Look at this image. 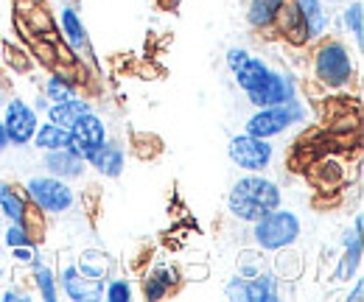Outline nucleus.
I'll return each instance as SVG.
<instances>
[{
  "mask_svg": "<svg viewBox=\"0 0 364 302\" xmlns=\"http://www.w3.org/2000/svg\"><path fill=\"white\" fill-rule=\"evenodd\" d=\"M252 53L247 50V48H238V45H232V48H228V53H225V62H228V70L230 73H235L247 59H250Z\"/></svg>",
  "mask_w": 364,
  "mask_h": 302,
  "instance_id": "39",
  "label": "nucleus"
},
{
  "mask_svg": "<svg viewBox=\"0 0 364 302\" xmlns=\"http://www.w3.org/2000/svg\"><path fill=\"white\" fill-rule=\"evenodd\" d=\"M297 6H300V14H303L309 40L317 43L322 37H328V31H331V11L325 9V3L322 0H297Z\"/></svg>",
  "mask_w": 364,
  "mask_h": 302,
  "instance_id": "18",
  "label": "nucleus"
},
{
  "mask_svg": "<svg viewBox=\"0 0 364 302\" xmlns=\"http://www.w3.org/2000/svg\"><path fill=\"white\" fill-rule=\"evenodd\" d=\"M269 62L267 59H261V56H250L235 73H232V79H235V85L241 87L244 92H250V90H255V87H261L267 82V76H269Z\"/></svg>",
  "mask_w": 364,
  "mask_h": 302,
  "instance_id": "21",
  "label": "nucleus"
},
{
  "mask_svg": "<svg viewBox=\"0 0 364 302\" xmlns=\"http://www.w3.org/2000/svg\"><path fill=\"white\" fill-rule=\"evenodd\" d=\"M154 3H157L163 11H174V9L180 6V0H154Z\"/></svg>",
  "mask_w": 364,
  "mask_h": 302,
  "instance_id": "44",
  "label": "nucleus"
},
{
  "mask_svg": "<svg viewBox=\"0 0 364 302\" xmlns=\"http://www.w3.org/2000/svg\"><path fill=\"white\" fill-rule=\"evenodd\" d=\"M31 107H34L37 112H46L48 107H50V101H48L43 92H37V95H34V104H31Z\"/></svg>",
  "mask_w": 364,
  "mask_h": 302,
  "instance_id": "43",
  "label": "nucleus"
},
{
  "mask_svg": "<svg viewBox=\"0 0 364 302\" xmlns=\"http://www.w3.org/2000/svg\"><path fill=\"white\" fill-rule=\"evenodd\" d=\"M104 140H107V124H104L101 115H95L90 109V112H85V115L70 126V143H68V149L87 160Z\"/></svg>",
  "mask_w": 364,
  "mask_h": 302,
  "instance_id": "9",
  "label": "nucleus"
},
{
  "mask_svg": "<svg viewBox=\"0 0 364 302\" xmlns=\"http://www.w3.org/2000/svg\"><path fill=\"white\" fill-rule=\"evenodd\" d=\"M3 104H6V90H3V85H0V109H3Z\"/></svg>",
  "mask_w": 364,
  "mask_h": 302,
  "instance_id": "46",
  "label": "nucleus"
},
{
  "mask_svg": "<svg viewBox=\"0 0 364 302\" xmlns=\"http://www.w3.org/2000/svg\"><path fill=\"white\" fill-rule=\"evenodd\" d=\"M92 104L87 98H82V95H73L70 101H65V104H50L46 109V118L48 121H53V124H59V126H65V129H70L85 112H90Z\"/></svg>",
  "mask_w": 364,
  "mask_h": 302,
  "instance_id": "19",
  "label": "nucleus"
},
{
  "mask_svg": "<svg viewBox=\"0 0 364 302\" xmlns=\"http://www.w3.org/2000/svg\"><path fill=\"white\" fill-rule=\"evenodd\" d=\"M135 286L127 277H107L104 283V300L107 302H132Z\"/></svg>",
  "mask_w": 364,
  "mask_h": 302,
  "instance_id": "33",
  "label": "nucleus"
},
{
  "mask_svg": "<svg viewBox=\"0 0 364 302\" xmlns=\"http://www.w3.org/2000/svg\"><path fill=\"white\" fill-rule=\"evenodd\" d=\"M129 149H132V154L137 160H154L163 151V140L157 134H151V131H135Z\"/></svg>",
  "mask_w": 364,
  "mask_h": 302,
  "instance_id": "28",
  "label": "nucleus"
},
{
  "mask_svg": "<svg viewBox=\"0 0 364 302\" xmlns=\"http://www.w3.org/2000/svg\"><path fill=\"white\" fill-rule=\"evenodd\" d=\"M14 266H34L40 263V244H26V247H14L9 249Z\"/></svg>",
  "mask_w": 364,
  "mask_h": 302,
  "instance_id": "38",
  "label": "nucleus"
},
{
  "mask_svg": "<svg viewBox=\"0 0 364 302\" xmlns=\"http://www.w3.org/2000/svg\"><path fill=\"white\" fill-rule=\"evenodd\" d=\"M3 126H6V134H9V146L14 149H26L31 146L34 134H37V126H40V112L23 101V98H6L3 104V115H0Z\"/></svg>",
  "mask_w": 364,
  "mask_h": 302,
  "instance_id": "7",
  "label": "nucleus"
},
{
  "mask_svg": "<svg viewBox=\"0 0 364 302\" xmlns=\"http://www.w3.org/2000/svg\"><path fill=\"white\" fill-rule=\"evenodd\" d=\"M180 271H182V283L191 280V277H199V280L208 277V266H188V269H180Z\"/></svg>",
  "mask_w": 364,
  "mask_h": 302,
  "instance_id": "40",
  "label": "nucleus"
},
{
  "mask_svg": "<svg viewBox=\"0 0 364 302\" xmlns=\"http://www.w3.org/2000/svg\"><path fill=\"white\" fill-rule=\"evenodd\" d=\"M311 73H314V82L325 87L328 92L345 90L356 79V59L339 37H322L311 53Z\"/></svg>",
  "mask_w": 364,
  "mask_h": 302,
  "instance_id": "2",
  "label": "nucleus"
},
{
  "mask_svg": "<svg viewBox=\"0 0 364 302\" xmlns=\"http://www.w3.org/2000/svg\"><path fill=\"white\" fill-rule=\"evenodd\" d=\"M342 23H345V31L353 37L356 48H362V43H364V6H362V0H345Z\"/></svg>",
  "mask_w": 364,
  "mask_h": 302,
  "instance_id": "27",
  "label": "nucleus"
},
{
  "mask_svg": "<svg viewBox=\"0 0 364 302\" xmlns=\"http://www.w3.org/2000/svg\"><path fill=\"white\" fill-rule=\"evenodd\" d=\"M294 98H297V82L289 70H280V68H272L264 85L247 92V101L255 109L277 107V104H286V101H294Z\"/></svg>",
  "mask_w": 364,
  "mask_h": 302,
  "instance_id": "8",
  "label": "nucleus"
},
{
  "mask_svg": "<svg viewBox=\"0 0 364 302\" xmlns=\"http://www.w3.org/2000/svg\"><path fill=\"white\" fill-rule=\"evenodd\" d=\"M26 207H28L26 193L17 185L0 179V216L6 218V221H20L23 213H26Z\"/></svg>",
  "mask_w": 364,
  "mask_h": 302,
  "instance_id": "22",
  "label": "nucleus"
},
{
  "mask_svg": "<svg viewBox=\"0 0 364 302\" xmlns=\"http://www.w3.org/2000/svg\"><path fill=\"white\" fill-rule=\"evenodd\" d=\"M267 269L272 271L280 283H294V280H300V274L306 271V258H303V252L297 249V244H294V247H283V249L272 252V263H269Z\"/></svg>",
  "mask_w": 364,
  "mask_h": 302,
  "instance_id": "15",
  "label": "nucleus"
},
{
  "mask_svg": "<svg viewBox=\"0 0 364 302\" xmlns=\"http://www.w3.org/2000/svg\"><path fill=\"white\" fill-rule=\"evenodd\" d=\"M59 291L70 302H98L104 300V283L101 280H90L85 277L76 263H65L59 271Z\"/></svg>",
  "mask_w": 364,
  "mask_h": 302,
  "instance_id": "10",
  "label": "nucleus"
},
{
  "mask_svg": "<svg viewBox=\"0 0 364 302\" xmlns=\"http://www.w3.org/2000/svg\"><path fill=\"white\" fill-rule=\"evenodd\" d=\"M140 297L149 302H160V300H166V297H171V291H168L151 271H146L143 280H140Z\"/></svg>",
  "mask_w": 364,
  "mask_h": 302,
  "instance_id": "36",
  "label": "nucleus"
},
{
  "mask_svg": "<svg viewBox=\"0 0 364 302\" xmlns=\"http://www.w3.org/2000/svg\"><path fill=\"white\" fill-rule=\"evenodd\" d=\"M43 166L50 176H59L65 182H73V179H85L87 173V160L79 157L76 151H70L68 146L65 149H50L43 151Z\"/></svg>",
  "mask_w": 364,
  "mask_h": 302,
  "instance_id": "11",
  "label": "nucleus"
},
{
  "mask_svg": "<svg viewBox=\"0 0 364 302\" xmlns=\"http://www.w3.org/2000/svg\"><path fill=\"white\" fill-rule=\"evenodd\" d=\"M252 244L261 252H277L283 247H294L303 235V221L294 210L274 207L272 213L252 221Z\"/></svg>",
  "mask_w": 364,
  "mask_h": 302,
  "instance_id": "4",
  "label": "nucleus"
},
{
  "mask_svg": "<svg viewBox=\"0 0 364 302\" xmlns=\"http://www.w3.org/2000/svg\"><path fill=\"white\" fill-rule=\"evenodd\" d=\"M87 166L98 176H104V179H118L124 173V168H127V149L121 143H115V140L107 137L90 157H87Z\"/></svg>",
  "mask_w": 364,
  "mask_h": 302,
  "instance_id": "12",
  "label": "nucleus"
},
{
  "mask_svg": "<svg viewBox=\"0 0 364 302\" xmlns=\"http://www.w3.org/2000/svg\"><path fill=\"white\" fill-rule=\"evenodd\" d=\"M283 205L280 185L264 173H244L230 185L228 213L244 224H252Z\"/></svg>",
  "mask_w": 364,
  "mask_h": 302,
  "instance_id": "1",
  "label": "nucleus"
},
{
  "mask_svg": "<svg viewBox=\"0 0 364 302\" xmlns=\"http://www.w3.org/2000/svg\"><path fill=\"white\" fill-rule=\"evenodd\" d=\"M362 255H364L362 238H353V241L342 244V255L336 260V269H333V274H331V283L345 286V283L356 280V274H359V269H362Z\"/></svg>",
  "mask_w": 364,
  "mask_h": 302,
  "instance_id": "17",
  "label": "nucleus"
},
{
  "mask_svg": "<svg viewBox=\"0 0 364 302\" xmlns=\"http://www.w3.org/2000/svg\"><path fill=\"white\" fill-rule=\"evenodd\" d=\"M283 0H250L247 6V23L255 31H269L274 20V11L280 9Z\"/></svg>",
  "mask_w": 364,
  "mask_h": 302,
  "instance_id": "26",
  "label": "nucleus"
},
{
  "mask_svg": "<svg viewBox=\"0 0 364 302\" xmlns=\"http://www.w3.org/2000/svg\"><path fill=\"white\" fill-rule=\"evenodd\" d=\"M311 109L306 101H286V104H277V107H264V109H255L247 124H244V131L252 134V137H264V140H272V137H280L294 126H303L309 121Z\"/></svg>",
  "mask_w": 364,
  "mask_h": 302,
  "instance_id": "3",
  "label": "nucleus"
},
{
  "mask_svg": "<svg viewBox=\"0 0 364 302\" xmlns=\"http://www.w3.org/2000/svg\"><path fill=\"white\" fill-rule=\"evenodd\" d=\"M151 274H154L171 294L182 286V271L177 263H157V266H151Z\"/></svg>",
  "mask_w": 364,
  "mask_h": 302,
  "instance_id": "34",
  "label": "nucleus"
},
{
  "mask_svg": "<svg viewBox=\"0 0 364 302\" xmlns=\"http://www.w3.org/2000/svg\"><path fill=\"white\" fill-rule=\"evenodd\" d=\"M59 31H62V43L68 45L76 56L87 53L90 50V37H87V28L82 23V14L76 11L73 3H65L59 9Z\"/></svg>",
  "mask_w": 364,
  "mask_h": 302,
  "instance_id": "13",
  "label": "nucleus"
},
{
  "mask_svg": "<svg viewBox=\"0 0 364 302\" xmlns=\"http://www.w3.org/2000/svg\"><path fill=\"white\" fill-rule=\"evenodd\" d=\"M228 157L241 171L264 173L267 168H272L274 146L264 137H252V134L241 131V134H232L228 140Z\"/></svg>",
  "mask_w": 364,
  "mask_h": 302,
  "instance_id": "6",
  "label": "nucleus"
},
{
  "mask_svg": "<svg viewBox=\"0 0 364 302\" xmlns=\"http://www.w3.org/2000/svg\"><path fill=\"white\" fill-rule=\"evenodd\" d=\"M31 56L26 53V50H20V48H14L11 43H0V65L6 68H11L14 73H26L28 68H31Z\"/></svg>",
  "mask_w": 364,
  "mask_h": 302,
  "instance_id": "32",
  "label": "nucleus"
},
{
  "mask_svg": "<svg viewBox=\"0 0 364 302\" xmlns=\"http://www.w3.org/2000/svg\"><path fill=\"white\" fill-rule=\"evenodd\" d=\"M70 143V129H65V126H59V124H53V121H40V126H37V134H34V140H31V146L34 149H40V151H50V149H65Z\"/></svg>",
  "mask_w": 364,
  "mask_h": 302,
  "instance_id": "24",
  "label": "nucleus"
},
{
  "mask_svg": "<svg viewBox=\"0 0 364 302\" xmlns=\"http://www.w3.org/2000/svg\"><path fill=\"white\" fill-rule=\"evenodd\" d=\"M280 280L274 277L269 269L244 277V302H277L280 300Z\"/></svg>",
  "mask_w": 364,
  "mask_h": 302,
  "instance_id": "16",
  "label": "nucleus"
},
{
  "mask_svg": "<svg viewBox=\"0 0 364 302\" xmlns=\"http://www.w3.org/2000/svg\"><path fill=\"white\" fill-rule=\"evenodd\" d=\"M76 269H79L85 277H90V280L107 283V277L112 274V258H109L104 249H85V252H79V258H76Z\"/></svg>",
  "mask_w": 364,
  "mask_h": 302,
  "instance_id": "20",
  "label": "nucleus"
},
{
  "mask_svg": "<svg viewBox=\"0 0 364 302\" xmlns=\"http://www.w3.org/2000/svg\"><path fill=\"white\" fill-rule=\"evenodd\" d=\"M23 193L46 216H62V213H70L76 207V190L70 188V182L50 176V173L48 176H28L23 185Z\"/></svg>",
  "mask_w": 364,
  "mask_h": 302,
  "instance_id": "5",
  "label": "nucleus"
},
{
  "mask_svg": "<svg viewBox=\"0 0 364 302\" xmlns=\"http://www.w3.org/2000/svg\"><path fill=\"white\" fill-rule=\"evenodd\" d=\"M362 294H364V280H356L353 291L348 294V302H362Z\"/></svg>",
  "mask_w": 364,
  "mask_h": 302,
  "instance_id": "42",
  "label": "nucleus"
},
{
  "mask_svg": "<svg viewBox=\"0 0 364 302\" xmlns=\"http://www.w3.org/2000/svg\"><path fill=\"white\" fill-rule=\"evenodd\" d=\"M9 149V134H6V126H3V121H0V154Z\"/></svg>",
  "mask_w": 364,
  "mask_h": 302,
  "instance_id": "45",
  "label": "nucleus"
},
{
  "mask_svg": "<svg viewBox=\"0 0 364 302\" xmlns=\"http://www.w3.org/2000/svg\"><path fill=\"white\" fill-rule=\"evenodd\" d=\"M28 269H31V286H34L37 297H40V300H46V302L59 300L56 271H53L50 266H43V260H40V263H34V266H28Z\"/></svg>",
  "mask_w": 364,
  "mask_h": 302,
  "instance_id": "25",
  "label": "nucleus"
},
{
  "mask_svg": "<svg viewBox=\"0 0 364 302\" xmlns=\"http://www.w3.org/2000/svg\"><path fill=\"white\" fill-rule=\"evenodd\" d=\"M0 232H3V216H0Z\"/></svg>",
  "mask_w": 364,
  "mask_h": 302,
  "instance_id": "47",
  "label": "nucleus"
},
{
  "mask_svg": "<svg viewBox=\"0 0 364 302\" xmlns=\"http://www.w3.org/2000/svg\"><path fill=\"white\" fill-rule=\"evenodd\" d=\"M0 238H3L6 249H14V247H26V244H34V241H31V235L26 232V227H23L20 221H9V224L3 227V232H0Z\"/></svg>",
  "mask_w": 364,
  "mask_h": 302,
  "instance_id": "35",
  "label": "nucleus"
},
{
  "mask_svg": "<svg viewBox=\"0 0 364 302\" xmlns=\"http://www.w3.org/2000/svg\"><path fill=\"white\" fill-rule=\"evenodd\" d=\"M306 171H309V182L319 188L322 193H333L336 188H342L345 185V166L336 160V157H314L309 166H306Z\"/></svg>",
  "mask_w": 364,
  "mask_h": 302,
  "instance_id": "14",
  "label": "nucleus"
},
{
  "mask_svg": "<svg viewBox=\"0 0 364 302\" xmlns=\"http://www.w3.org/2000/svg\"><path fill=\"white\" fill-rule=\"evenodd\" d=\"M31 48V59H37L40 65H46V68H53V62H56V43H50V40H43V37H37L34 43H28Z\"/></svg>",
  "mask_w": 364,
  "mask_h": 302,
  "instance_id": "37",
  "label": "nucleus"
},
{
  "mask_svg": "<svg viewBox=\"0 0 364 302\" xmlns=\"http://www.w3.org/2000/svg\"><path fill=\"white\" fill-rule=\"evenodd\" d=\"M26 23H28V28L37 34V37H43V40H50V43H56V20H53V14L48 11L46 3H34L26 14H20Z\"/></svg>",
  "mask_w": 364,
  "mask_h": 302,
  "instance_id": "23",
  "label": "nucleus"
},
{
  "mask_svg": "<svg viewBox=\"0 0 364 302\" xmlns=\"http://www.w3.org/2000/svg\"><path fill=\"white\" fill-rule=\"evenodd\" d=\"M20 224L26 227V232L31 235V241L34 244H40V241H46V232H48V216L37 207V205H31L28 202V207H26V213L20 218Z\"/></svg>",
  "mask_w": 364,
  "mask_h": 302,
  "instance_id": "31",
  "label": "nucleus"
},
{
  "mask_svg": "<svg viewBox=\"0 0 364 302\" xmlns=\"http://www.w3.org/2000/svg\"><path fill=\"white\" fill-rule=\"evenodd\" d=\"M68 3H76V0H68Z\"/></svg>",
  "mask_w": 364,
  "mask_h": 302,
  "instance_id": "48",
  "label": "nucleus"
},
{
  "mask_svg": "<svg viewBox=\"0 0 364 302\" xmlns=\"http://www.w3.org/2000/svg\"><path fill=\"white\" fill-rule=\"evenodd\" d=\"M20 300H28V294H23L20 288H6L3 291V302H20Z\"/></svg>",
  "mask_w": 364,
  "mask_h": 302,
  "instance_id": "41",
  "label": "nucleus"
},
{
  "mask_svg": "<svg viewBox=\"0 0 364 302\" xmlns=\"http://www.w3.org/2000/svg\"><path fill=\"white\" fill-rule=\"evenodd\" d=\"M43 95H46L50 104H65V101H70L73 95H79V87H73L70 82H65L62 76L50 73L46 79V85H43Z\"/></svg>",
  "mask_w": 364,
  "mask_h": 302,
  "instance_id": "30",
  "label": "nucleus"
},
{
  "mask_svg": "<svg viewBox=\"0 0 364 302\" xmlns=\"http://www.w3.org/2000/svg\"><path fill=\"white\" fill-rule=\"evenodd\" d=\"M264 269H267V258H264V252H261L255 244L238 252L235 274H241V277H252V274H258V271H264Z\"/></svg>",
  "mask_w": 364,
  "mask_h": 302,
  "instance_id": "29",
  "label": "nucleus"
}]
</instances>
